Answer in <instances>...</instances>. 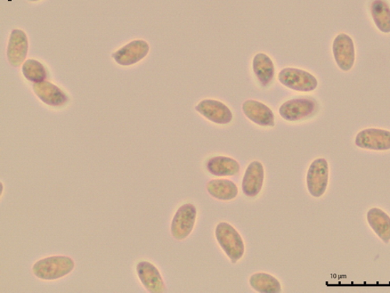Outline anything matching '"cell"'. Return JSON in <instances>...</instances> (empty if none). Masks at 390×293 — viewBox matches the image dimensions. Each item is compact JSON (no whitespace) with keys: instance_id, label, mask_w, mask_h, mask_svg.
Here are the masks:
<instances>
[{"instance_id":"obj_1","label":"cell","mask_w":390,"mask_h":293,"mask_svg":"<svg viewBox=\"0 0 390 293\" xmlns=\"http://www.w3.org/2000/svg\"><path fill=\"white\" fill-rule=\"evenodd\" d=\"M74 259L67 256H51L41 259L32 267L38 279L53 281L63 278L74 270Z\"/></svg>"},{"instance_id":"obj_2","label":"cell","mask_w":390,"mask_h":293,"mask_svg":"<svg viewBox=\"0 0 390 293\" xmlns=\"http://www.w3.org/2000/svg\"><path fill=\"white\" fill-rule=\"evenodd\" d=\"M216 237L225 254L236 264L245 254V243L241 235L228 223L221 222L216 226Z\"/></svg>"},{"instance_id":"obj_3","label":"cell","mask_w":390,"mask_h":293,"mask_svg":"<svg viewBox=\"0 0 390 293\" xmlns=\"http://www.w3.org/2000/svg\"><path fill=\"white\" fill-rule=\"evenodd\" d=\"M280 83L297 92H312L318 87V80L304 70L295 68H286L279 73Z\"/></svg>"},{"instance_id":"obj_4","label":"cell","mask_w":390,"mask_h":293,"mask_svg":"<svg viewBox=\"0 0 390 293\" xmlns=\"http://www.w3.org/2000/svg\"><path fill=\"white\" fill-rule=\"evenodd\" d=\"M318 110V103L311 97H300L281 105L280 115L288 121L302 120L312 117Z\"/></svg>"},{"instance_id":"obj_5","label":"cell","mask_w":390,"mask_h":293,"mask_svg":"<svg viewBox=\"0 0 390 293\" xmlns=\"http://www.w3.org/2000/svg\"><path fill=\"white\" fill-rule=\"evenodd\" d=\"M329 165L326 159L314 160L307 170V190L314 197H320L326 192L329 182Z\"/></svg>"},{"instance_id":"obj_6","label":"cell","mask_w":390,"mask_h":293,"mask_svg":"<svg viewBox=\"0 0 390 293\" xmlns=\"http://www.w3.org/2000/svg\"><path fill=\"white\" fill-rule=\"evenodd\" d=\"M197 218V210L191 203H186L176 210L170 231L174 238L183 240L188 238Z\"/></svg>"},{"instance_id":"obj_7","label":"cell","mask_w":390,"mask_h":293,"mask_svg":"<svg viewBox=\"0 0 390 293\" xmlns=\"http://www.w3.org/2000/svg\"><path fill=\"white\" fill-rule=\"evenodd\" d=\"M355 144L359 148L384 151L390 150V132L379 128H368L362 130L357 135Z\"/></svg>"},{"instance_id":"obj_8","label":"cell","mask_w":390,"mask_h":293,"mask_svg":"<svg viewBox=\"0 0 390 293\" xmlns=\"http://www.w3.org/2000/svg\"><path fill=\"white\" fill-rule=\"evenodd\" d=\"M332 53L341 70H352L355 61V50L354 41L350 36L344 34L338 35L333 41Z\"/></svg>"},{"instance_id":"obj_9","label":"cell","mask_w":390,"mask_h":293,"mask_svg":"<svg viewBox=\"0 0 390 293\" xmlns=\"http://www.w3.org/2000/svg\"><path fill=\"white\" fill-rule=\"evenodd\" d=\"M195 110L203 117L217 125H227L233 120V113L226 104L215 100L201 101Z\"/></svg>"},{"instance_id":"obj_10","label":"cell","mask_w":390,"mask_h":293,"mask_svg":"<svg viewBox=\"0 0 390 293\" xmlns=\"http://www.w3.org/2000/svg\"><path fill=\"white\" fill-rule=\"evenodd\" d=\"M136 272L146 290L151 293H162L166 286L158 268L151 262L142 260L136 266Z\"/></svg>"},{"instance_id":"obj_11","label":"cell","mask_w":390,"mask_h":293,"mask_svg":"<svg viewBox=\"0 0 390 293\" xmlns=\"http://www.w3.org/2000/svg\"><path fill=\"white\" fill-rule=\"evenodd\" d=\"M149 52V46L144 40H135L112 54L122 66H130L142 61Z\"/></svg>"},{"instance_id":"obj_12","label":"cell","mask_w":390,"mask_h":293,"mask_svg":"<svg viewBox=\"0 0 390 293\" xmlns=\"http://www.w3.org/2000/svg\"><path fill=\"white\" fill-rule=\"evenodd\" d=\"M245 115L255 124L262 127H273L275 115L273 110L261 102L248 100L243 103Z\"/></svg>"},{"instance_id":"obj_13","label":"cell","mask_w":390,"mask_h":293,"mask_svg":"<svg viewBox=\"0 0 390 293\" xmlns=\"http://www.w3.org/2000/svg\"><path fill=\"white\" fill-rule=\"evenodd\" d=\"M28 51V40L22 30L12 31L7 48V58L13 67H19L26 61Z\"/></svg>"},{"instance_id":"obj_14","label":"cell","mask_w":390,"mask_h":293,"mask_svg":"<svg viewBox=\"0 0 390 293\" xmlns=\"http://www.w3.org/2000/svg\"><path fill=\"white\" fill-rule=\"evenodd\" d=\"M265 172L261 162L253 161L248 165L242 182V190L247 197H255L261 192Z\"/></svg>"},{"instance_id":"obj_15","label":"cell","mask_w":390,"mask_h":293,"mask_svg":"<svg viewBox=\"0 0 390 293\" xmlns=\"http://www.w3.org/2000/svg\"><path fill=\"white\" fill-rule=\"evenodd\" d=\"M33 91L41 101L51 107H60L68 101V96L60 88L47 81L35 83Z\"/></svg>"},{"instance_id":"obj_16","label":"cell","mask_w":390,"mask_h":293,"mask_svg":"<svg viewBox=\"0 0 390 293\" xmlns=\"http://www.w3.org/2000/svg\"><path fill=\"white\" fill-rule=\"evenodd\" d=\"M255 75L263 87L269 86L275 76V66L269 56L263 53H257L253 61Z\"/></svg>"},{"instance_id":"obj_17","label":"cell","mask_w":390,"mask_h":293,"mask_svg":"<svg viewBox=\"0 0 390 293\" xmlns=\"http://www.w3.org/2000/svg\"><path fill=\"white\" fill-rule=\"evenodd\" d=\"M368 222L374 232L385 243L390 241V217L379 208H371L367 215Z\"/></svg>"},{"instance_id":"obj_18","label":"cell","mask_w":390,"mask_h":293,"mask_svg":"<svg viewBox=\"0 0 390 293\" xmlns=\"http://www.w3.org/2000/svg\"><path fill=\"white\" fill-rule=\"evenodd\" d=\"M209 172L216 176H233L240 172L239 163L231 158L218 156L211 158L206 164Z\"/></svg>"},{"instance_id":"obj_19","label":"cell","mask_w":390,"mask_h":293,"mask_svg":"<svg viewBox=\"0 0 390 293\" xmlns=\"http://www.w3.org/2000/svg\"><path fill=\"white\" fill-rule=\"evenodd\" d=\"M207 190L213 197L228 201L237 197L238 188L237 185L228 179H216L207 184Z\"/></svg>"},{"instance_id":"obj_20","label":"cell","mask_w":390,"mask_h":293,"mask_svg":"<svg viewBox=\"0 0 390 293\" xmlns=\"http://www.w3.org/2000/svg\"><path fill=\"white\" fill-rule=\"evenodd\" d=\"M370 11L378 29L390 34V6L386 0H372Z\"/></svg>"},{"instance_id":"obj_21","label":"cell","mask_w":390,"mask_h":293,"mask_svg":"<svg viewBox=\"0 0 390 293\" xmlns=\"http://www.w3.org/2000/svg\"><path fill=\"white\" fill-rule=\"evenodd\" d=\"M251 287L262 293H279L281 292L280 282L273 276L266 273H256L249 280Z\"/></svg>"},{"instance_id":"obj_22","label":"cell","mask_w":390,"mask_h":293,"mask_svg":"<svg viewBox=\"0 0 390 293\" xmlns=\"http://www.w3.org/2000/svg\"><path fill=\"white\" fill-rule=\"evenodd\" d=\"M22 71L24 77L35 83L45 81L47 76L43 65L36 60L26 61L23 64Z\"/></svg>"},{"instance_id":"obj_23","label":"cell","mask_w":390,"mask_h":293,"mask_svg":"<svg viewBox=\"0 0 390 293\" xmlns=\"http://www.w3.org/2000/svg\"><path fill=\"white\" fill-rule=\"evenodd\" d=\"M31 1H32V2H36V1H38V0H31Z\"/></svg>"},{"instance_id":"obj_24","label":"cell","mask_w":390,"mask_h":293,"mask_svg":"<svg viewBox=\"0 0 390 293\" xmlns=\"http://www.w3.org/2000/svg\"><path fill=\"white\" fill-rule=\"evenodd\" d=\"M2 192H3V184L1 183V194H2Z\"/></svg>"}]
</instances>
